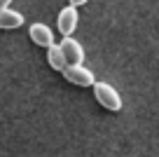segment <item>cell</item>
<instances>
[{
  "instance_id": "5",
  "label": "cell",
  "mask_w": 159,
  "mask_h": 157,
  "mask_svg": "<svg viewBox=\"0 0 159 157\" xmlns=\"http://www.w3.org/2000/svg\"><path fill=\"white\" fill-rule=\"evenodd\" d=\"M28 33H30V40L35 45H40V47H47L49 42H54V35H52L49 26H45V24H30Z\"/></svg>"
},
{
  "instance_id": "7",
  "label": "cell",
  "mask_w": 159,
  "mask_h": 157,
  "mask_svg": "<svg viewBox=\"0 0 159 157\" xmlns=\"http://www.w3.org/2000/svg\"><path fill=\"white\" fill-rule=\"evenodd\" d=\"M47 61H49V66L54 70H61L66 66V59H63V52H61V47L59 45H54V42H49L47 45Z\"/></svg>"
},
{
  "instance_id": "8",
  "label": "cell",
  "mask_w": 159,
  "mask_h": 157,
  "mask_svg": "<svg viewBox=\"0 0 159 157\" xmlns=\"http://www.w3.org/2000/svg\"><path fill=\"white\" fill-rule=\"evenodd\" d=\"M12 0H0V10H5V7H10Z\"/></svg>"
},
{
  "instance_id": "1",
  "label": "cell",
  "mask_w": 159,
  "mask_h": 157,
  "mask_svg": "<svg viewBox=\"0 0 159 157\" xmlns=\"http://www.w3.org/2000/svg\"><path fill=\"white\" fill-rule=\"evenodd\" d=\"M94 96H96V101L103 106V108H108V110H119L122 108V96L117 94V89L112 87V84H108V82H96L94 80Z\"/></svg>"
},
{
  "instance_id": "4",
  "label": "cell",
  "mask_w": 159,
  "mask_h": 157,
  "mask_svg": "<svg viewBox=\"0 0 159 157\" xmlns=\"http://www.w3.org/2000/svg\"><path fill=\"white\" fill-rule=\"evenodd\" d=\"M75 26H77V10H75V5H68L59 12V31L63 35H70Z\"/></svg>"
},
{
  "instance_id": "9",
  "label": "cell",
  "mask_w": 159,
  "mask_h": 157,
  "mask_svg": "<svg viewBox=\"0 0 159 157\" xmlns=\"http://www.w3.org/2000/svg\"><path fill=\"white\" fill-rule=\"evenodd\" d=\"M84 2H87V0H70V5H75V7H77V5H84Z\"/></svg>"
},
{
  "instance_id": "2",
  "label": "cell",
  "mask_w": 159,
  "mask_h": 157,
  "mask_svg": "<svg viewBox=\"0 0 159 157\" xmlns=\"http://www.w3.org/2000/svg\"><path fill=\"white\" fill-rule=\"evenodd\" d=\"M61 73L68 82L77 84V87H91L94 84V73L89 68H84L82 64H68L61 68Z\"/></svg>"
},
{
  "instance_id": "6",
  "label": "cell",
  "mask_w": 159,
  "mask_h": 157,
  "mask_svg": "<svg viewBox=\"0 0 159 157\" xmlns=\"http://www.w3.org/2000/svg\"><path fill=\"white\" fill-rule=\"evenodd\" d=\"M24 24V14L21 12H14L10 10V7H5V10H0V28H19V26Z\"/></svg>"
},
{
  "instance_id": "3",
  "label": "cell",
  "mask_w": 159,
  "mask_h": 157,
  "mask_svg": "<svg viewBox=\"0 0 159 157\" xmlns=\"http://www.w3.org/2000/svg\"><path fill=\"white\" fill-rule=\"evenodd\" d=\"M61 52H63V59H66V66L68 64H82L84 61V49H82V45L77 42V40H73L70 35H66L63 40H61Z\"/></svg>"
}]
</instances>
